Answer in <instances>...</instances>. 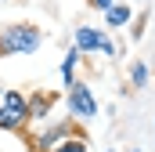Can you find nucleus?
Segmentation results:
<instances>
[{
  "mask_svg": "<svg viewBox=\"0 0 155 152\" xmlns=\"http://www.w3.org/2000/svg\"><path fill=\"white\" fill-rule=\"evenodd\" d=\"M0 94H4V91H0Z\"/></svg>",
  "mask_w": 155,
  "mask_h": 152,
  "instance_id": "2eb2a0df",
  "label": "nucleus"
},
{
  "mask_svg": "<svg viewBox=\"0 0 155 152\" xmlns=\"http://www.w3.org/2000/svg\"><path fill=\"white\" fill-rule=\"evenodd\" d=\"M105 152H112V149H105Z\"/></svg>",
  "mask_w": 155,
  "mask_h": 152,
  "instance_id": "4468645a",
  "label": "nucleus"
},
{
  "mask_svg": "<svg viewBox=\"0 0 155 152\" xmlns=\"http://www.w3.org/2000/svg\"><path fill=\"white\" fill-rule=\"evenodd\" d=\"M101 54H105V58H116L119 54V43L108 36V33H101Z\"/></svg>",
  "mask_w": 155,
  "mask_h": 152,
  "instance_id": "9b49d317",
  "label": "nucleus"
},
{
  "mask_svg": "<svg viewBox=\"0 0 155 152\" xmlns=\"http://www.w3.org/2000/svg\"><path fill=\"white\" fill-rule=\"evenodd\" d=\"M79 62H83V54H79L76 47H69V51H65V58H61V83H65V87H69V83L76 80Z\"/></svg>",
  "mask_w": 155,
  "mask_h": 152,
  "instance_id": "6e6552de",
  "label": "nucleus"
},
{
  "mask_svg": "<svg viewBox=\"0 0 155 152\" xmlns=\"http://www.w3.org/2000/svg\"><path fill=\"white\" fill-rule=\"evenodd\" d=\"M148 62H141V58H137V62H130V87H134V91H141V87H148Z\"/></svg>",
  "mask_w": 155,
  "mask_h": 152,
  "instance_id": "1a4fd4ad",
  "label": "nucleus"
},
{
  "mask_svg": "<svg viewBox=\"0 0 155 152\" xmlns=\"http://www.w3.org/2000/svg\"><path fill=\"white\" fill-rule=\"evenodd\" d=\"M43 47V33L33 22H11L7 29H0V58L7 54H36Z\"/></svg>",
  "mask_w": 155,
  "mask_h": 152,
  "instance_id": "f257e3e1",
  "label": "nucleus"
},
{
  "mask_svg": "<svg viewBox=\"0 0 155 152\" xmlns=\"http://www.w3.org/2000/svg\"><path fill=\"white\" fill-rule=\"evenodd\" d=\"M130 152H141V149H130Z\"/></svg>",
  "mask_w": 155,
  "mask_h": 152,
  "instance_id": "ddd939ff",
  "label": "nucleus"
},
{
  "mask_svg": "<svg viewBox=\"0 0 155 152\" xmlns=\"http://www.w3.org/2000/svg\"><path fill=\"white\" fill-rule=\"evenodd\" d=\"M87 4H90V7H94V11H108V7H112V4H116V0H87Z\"/></svg>",
  "mask_w": 155,
  "mask_h": 152,
  "instance_id": "f8f14e48",
  "label": "nucleus"
},
{
  "mask_svg": "<svg viewBox=\"0 0 155 152\" xmlns=\"http://www.w3.org/2000/svg\"><path fill=\"white\" fill-rule=\"evenodd\" d=\"M29 127V105L22 91H4L0 94V130L4 134H25Z\"/></svg>",
  "mask_w": 155,
  "mask_h": 152,
  "instance_id": "f03ea898",
  "label": "nucleus"
},
{
  "mask_svg": "<svg viewBox=\"0 0 155 152\" xmlns=\"http://www.w3.org/2000/svg\"><path fill=\"white\" fill-rule=\"evenodd\" d=\"M72 134H79V127H72V119L51 123V127H43L40 134H33V152H51L54 145H61V141L72 138Z\"/></svg>",
  "mask_w": 155,
  "mask_h": 152,
  "instance_id": "20e7f679",
  "label": "nucleus"
},
{
  "mask_svg": "<svg viewBox=\"0 0 155 152\" xmlns=\"http://www.w3.org/2000/svg\"><path fill=\"white\" fill-rule=\"evenodd\" d=\"M72 47L79 54H101V29L97 26H76L72 29Z\"/></svg>",
  "mask_w": 155,
  "mask_h": 152,
  "instance_id": "39448f33",
  "label": "nucleus"
},
{
  "mask_svg": "<svg viewBox=\"0 0 155 152\" xmlns=\"http://www.w3.org/2000/svg\"><path fill=\"white\" fill-rule=\"evenodd\" d=\"M54 102H58V94L54 91H33V94H25V105H29V123L33 119H47L51 109H54Z\"/></svg>",
  "mask_w": 155,
  "mask_h": 152,
  "instance_id": "423d86ee",
  "label": "nucleus"
},
{
  "mask_svg": "<svg viewBox=\"0 0 155 152\" xmlns=\"http://www.w3.org/2000/svg\"><path fill=\"white\" fill-rule=\"evenodd\" d=\"M65 105H69V119H94L97 116V98L83 80H72L65 87Z\"/></svg>",
  "mask_w": 155,
  "mask_h": 152,
  "instance_id": "7ed1b4c3",
  "label": "nucleus"
},
{
  "mask_svg": "<svg viewBox=\"0 0 155 152\" xmlns=\"http://www.w3.org/2000/svg\"><path fill=\"white\" fill-rule=\"evenodd\" d=\"M101 15H105V26H108V29H123V26L134 18L130 4H119V0L112 4V7H108V11H101Z\"/></svg>",
  "mask_w": 155,
  "mask_h": 152,
  "instance_id": "0eeeda50",
  "label": "nucleus"
},
{
  "mask_svg": "<svg viewBox=\"0 0 155 152\" xmlns=\"http://www.w3.org/2000/svg\"><path fill=\"white\" fill-rule=\"evenodd\" d=\"M51 152H87V134L79 130V134H72V138H65L61 145H54Z\"/></svg>",
  "mask_w": 155,
  "mask_h": 152,
  "instance_id": "9d476101",
  "label": "nucleus"
}]
</instances>
